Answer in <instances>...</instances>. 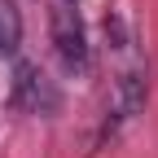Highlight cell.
Instances as JSON below:
<instances>
[{"label": "cell", "instance_id": "obj_2", "mask_svg": "<svg viewBox=\"0 0 158 158\" xmlns=\"http://www.w3.org/2000/svg\"><path fill=\"white\" fill-rule=\"evenodd\" d=\"M53 44L62 53L66 70H88V35H84L79 13L70 9V0L53 5Z\"/></svg>", "mask_w": 158, "mask_h": 158}, {"label": "cell", "instance_id": "obj_1", "mask_svg": "<svg viewBox=\"0 0 158 158\" xmlns=\"http://www.w3.org/2000/svg\"><path fill=\"white\" fill-rule=\"evenodd\" d=\"M9 101L18 110H27V114H53L57 106H62V92H57V84L35 62H18V70H13V97Z\"/></svg>", "mask_w": 158, "mask_h": 158}, {"label": "cell", "instance_id": "obj_3", "mask_svg": "<svg viewBox=\"0 0 158 158\" xmlns=\"http://www.w3.org/2000/svg\"><path fill=\"white\" fill-rule=\"evenodd\" d=\"M18 44H22V13L13 0H0V57L18 53Z\"/></svg>", "mask_w": 158, "mask_h": 158}]
</instances>
